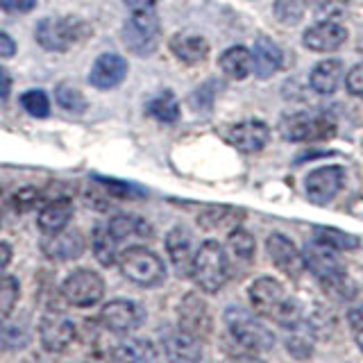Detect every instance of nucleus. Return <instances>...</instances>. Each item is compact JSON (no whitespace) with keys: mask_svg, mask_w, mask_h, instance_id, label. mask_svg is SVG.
<instances>
[{"mask_svg":"<svg viewBox=\"0 0 363 363\" xmlns=\"http://www.w3.org/2000/svg\"><path fill=\"white\" fill-rule=\"evenodd\" d=\"M250 306L259 318L293 329L302 323V304L275 277H259L247 289Z\"/></svg>","mask_w":363,"mask_h":363,"instance_id":"f257e3e1","label":"nucleus"},{"mask_svg":"<svg viewBox=\"0 0 363 363\" xmlns=\"http://www.w3.org/2000/svg\"><path fill=\"white\" fill-rule=\"evenodd\" d=\"M230 257H227V250L218 241H204L196 250L191 277L200 291L209 295L218 293L230 279Z\"/></svg>","mask_w":363,"mask_h":363,"instance_id":"f03ea898","label":"nucleus"},{"mask_svg":"<svg viewBox=\"0 0 363 363\" xmlns=\"http://www.w3.org/2000/svg\"><path fill=\"white\" fill-rule=\"evenodd\" d=\"M225 325L230 332L232 340L243 347L250 354H259V352H268L275 345V334L259 320V315L250 313L241 306H227L225 309Z\"/></svg>","mask_w":363,"mask_h":363,"instance_id":"7ed1b4c3","label":"nucleus"},{"mask_svg":"<svg viewBox=\"0 0 363 363\" xmlns=\"http://www.w3.org/2000/svg\"><path fill=\"white\" fill-rule=\"evenodd\" d=\"M304 255V268L323 284L327 293L347 291V266L340 259L338 250L327 247L323 243H309L302 250Z\"/></svg>","mask_w":363,"mask_h":363,"instance_id":"20e7f679","label":"nucleus"},{"mask_svg":"<svg viewBox=\"0 0 363 363\" xmlns=\"http://www.w3.org/2000/svg\"><path fill=\"white\" fill-rule=\"evenodd\" d=\"M118 268L125 279L136 286L152 289L166 279V264L157 252L145 245H130L118 255Z\"/></svg>","mask_w":363,"mask_h":363,"instance_id":"39448f33","label":"nucleus"},{"mask_svg":"<svg viewBox=\"0 0 363 363\" xmlns=\"http://www.w3.org/2000/svg\"><path fill=\"white\" fill-rule=\"evenodd\" d=\"M162 39V21L155 7L132 9L128 21L123 23V43L132 55L147 57L159 48Z\"/></svg>","mask_w":363,"mask_h":363,"instance_id":"423d86ee","label":"nucleus"},{"mask_svg":"<svg viewBox=\"0 0 363 363\" xmlns=\"http://www.w3.org/2000/svg\"><path fill=\"white\" fill-rule=\"evenodd\" d=\"M279 134L293 143L325 141L336 134V121L327 111H298L279 121Z\"/></svg>","mask_w":363,"mask_h":363,"instance_id":"0eeeda50","label":"nucleus"},{"mask_svg":"<svg viewBox=\"0 0 363 363\" xmlns=\"http://www.w3.org/2000/svg\"><path fill=\"white\" fill-rule=\"evenodd\" d=\"M86 26L75 16H48L37 23L34 39L43 50L50 52H66L82 39Z\"/></svg>","mask_w":363,"mask_h":363,"instance_id":"6e6552de","label":"nucleus"},{"mask_svg":"<svg viewBox=\"0 0 363 363\" xmlns=\"http://www.w3.org/2000/svg\"><path fill=\"white\" fill-rule=\"evenodd\" d=\"M60 293L68 304L89 309L105 298V279L91 268H77L62 281Z\"/></svg>","mask_w":363,"mask_h":363,"instance_id":"1a4fd4ad","label":"nucleus"},{"mask_svg":"<svg viewBox=\"0 0 363 363\" xmlns=\"http://www.w3.org/2000/svg\"><path fill=\"white\" fill-rule=\"evenodd\" d=\"M100 325L109 329L113 334H132L136 332L143 320H145V311L139 302L134 300H111L107 302L105 306L100 309V315H98Z\"/></svg>","mask_w":363,"mask_h":363,"instance_id":"9d476101","label":"nucleus"},{"mask_svg":"<svg viewBox=\"0 0 363 363\" xmlns=\"http://www.w3.org/2000/svg\"><path fill=\"white\" fill-rule=\"evenodd\" d=\"M343 182H345L343 166H320L306 175L304 193L313 204H327L343 189Z\"/></svg>","mask_w":363,"mask_h":363,"instance_id":"9b49d317","label":"nucleus"},{"mask_svg":"<svg viewBox=\"0 0 363 363\" xmlns=\"http://www.w3.org/2000/svg\"><path fill=\"white\" fill-rule=\"evenodd\" d=\"M77 338V327L71 318L62 313H45L39 320V340L45 352H64Z\"/></svg>","mask_w":363,"mask_h":363,"instance_id":"f8f14e48","label":"nucleus"},{"mask_svg":"<svg viewBox=\"0 0 363 363\" xmlns=\"http://www.w3.org/2000/svg\"><path fill=\"white\" fill-rule=\"evenodd\" d=\"M266 250H268V257L272 261L279 272H284L286 277L291 279H298L304 270V255L302 250L295 245L286 234H270L266 238Z\"/></svg>","mask_w":363,"mask_h":363,"instance_id":"ddd939ff","label":"nucleus"},{"mask_svg":"<svg viewBox=\"0 0 363 363\" xmlns=\"http://www.w3.org/2000/svg\"><path fill=\"white\" fill-rule=\"evenodd\" d=\"M177 318H179V327L184 332L198 336L200 340L213 332V315L209 311V304L196 293H189L182 298L177 306Z\"/></svg>","mask_w":363,"mask_h":363,"instance_id":"4468645a","label":"nucleus"},{"mask_svg":"<svg viewBox=\"0 0 363 363\" xmlns=\"http://www.w3.org/2000/svg\"><path fill=\"white\" fill-rule=\"evenodd\" d=\"M347 41V28L336 21H318L302 32L304 48L313 52H334Z\"/></svg>","mask_w":363,"mask_h":363,"instance_id":"2eb2a0df","label":"nucleus"},{"mask_svg":"<svg viewBox=\"0 0 363 363\" xmlns=\"http://www.w3.org/2000/svg\"><path fill=\"white\" fill-rule=\"evenodd\" d=\"M41 250L50 261H60V264H62V261H73V259L82 257L84 250H86V243H84L82 232L68 230V227H66L64 232L45 236L41 241Z\"/></svg>","mask_w":363,"mask_h":363,"instance_id":"dca6fc26","label":"nucleus"},{"mask_svg":"<svg viewBox=\"0 0 363 363\" xmlns=\"http://www.w3.org/2000/svg\"><path fill=\"white\" fill-rule=\"evenodd\" d=\"M125 77H128V60L116 52H102L91 66L89 82L96 89L107 91L123 84Z\"/></svg>","mask_w":363,"mask_h":363,"instance_id":"f3484780","label":"nucleus"},{"mask_svg":"<svg viewBox=\"0 0 363 363\" xmlns=\"http://www.w3.org/2000/svg\"><path fill=\"white\" fill-rule=\"evenodd\" d=\"M227 141L241 152H261L270 141V128L264 121H243L227 130Z\"/></svg>","mask_w":363,"mask_h":363,"instance_id":"a211bd4d","label":"nucleus"},{"mask_svg":"<svg viewBox=\"0 0 363 363\" xmlns=\"http://www.w3.org/2000/svg\"><path fill=\"white\" fill-rule=\"evenodd\" d=\"M166 252L170 257V264L179 272L182 277H191V268H193V241H191V232L186 227H173L166 236Z\"/></svg>","mask_w":363,"mask_h":363,"instance_id":"6ab92c4d","label":"nucleus"},{"mask_svg":"<svg viewBox=\"0 0 363 363\" xmlns=\"http://www.w3.org/2000/svg\"><path fill=\"white\" fill-rule=\"evenodd\" d=\"M170 52H173L182 64L186 66H198L207 62L209 57V41L196 32H177L170 39Z\"/></svg>","mask_w":363,"mask_h":363,"instance_id":"aec40b11","label":"nucleus"},{"mask_svg":"<svg viewBox=\"0 0 363 363\" xmlns=\"http://www.w3.org/2000/svg\"><path fill=\"white\" fill-rule=\"evenodd\" d=\"M250 52H252V73L259 79L272 77L281 68V64H284L281 48L272 39H268V37H259Z\"/></svg>","mask_w":363,"mask_h":363,"instance_id":"412c9836","label":"nucleus"},{"mask_svg":"<svg viewBox=\"0 0 363 363\" xmlns=\"http://www.w3.org/2000/svg\"><path fill=\"white\" fill-rule=\"evenodd\" d=\"M107 230L111 236L116 238L118 243L125 241H147L152 238V225L147 223L141 216H132V213H118L107 223Z\"/></svg>","mask_w":363,"mask_h":363,"instance_id":"4be33fe9","label":"nucleus"},{"mask_svg":"<svg viewBox=\"0 0 363 363\" xmlns=\"http://www.w3.org/2000/svg\"><path fill=\"white\" fill-rule=\"evenodd\" d=\"M73 218V202L68 198H55L50 202H45L39 211V230L50 236L57 232H64L68 223Z\"/></svg>","mask_w":363,"mask_h":363,"instance_id":"5701e85b","label":"nucleus"},{"mask_svg":"<svg viewBox=\"0 0 363 363\" xmlns=\"http://www.w3.org/2000/svg\"><path fill=\"white\" fill-rule=\"evenodd\" d=\"M164 352L170 361H200L202 359V345L200 338L193 336L184 329H175L164 336Z\"/></svg>","mask_w":363,"mask_h":363,"instance_id":"b1692460","label":"nucleus"},{"mask_svg":"<svg viewBox=\"0 0 363 363\" xmlns=\"http://www.w3.org/2000/svg\"><path fill=\"white\" fill-rule=\"evenodd\" d=\"M343 79V62L340 60H323L311 68L309 84L318 96H332Z\"/></svg>","mask_w":363,"mask_h":363,"instance_id":"393cba45","label":"nucleus"},{"mask_svg":"<svg viewBox=\"0 0 363 363\" xmlns=\"http://www.w3.org/2000/svg\"><path fill=\"white\" fill-rule=\"evenodd\" d=\"M245 218L243 209H234V207H207L198 216V225L204 232H232L234 227L241 225Z\"/></svg>","mask_w":363,"mask_h":363,"instance_id":"a878e982","label":"nucleus"},{"mask_svg":"<svg viewBox=\"0 0 363 363\" xmlns=\"http://www.w3.org/2000/svg\"><path fill=\"white\" fill-rule=\"evenodd\" d=\"M218 66L230 79H245L252 73V52L245 45H232L218 57Z\"/></svg>","mask_w":363,"mask_h":363,"instance_id":"bb28decb","label":"nucleus"},{"mask_svg":"<svg viewBox=\"0 0 363 363\" xmlns=\"http://www.w3.org/2000/svg\"><path fill=\"white\" fill-rule=\"evenodd\" d=\"M227 257L234 259L236 264H252L255 252H257V241L255 236L247 230H243L241 225L234 227L232 232H227Z\"/></svg>","mask_w":363,"mask_h":363,"instance_id":"cd10ccee","label":"nucleus"},{"mask_svg":"<svg viewBox=\"0 0 363 363\" xmlns=\"http://www.w3.org/2000/svg\"><path fill=\"white\" fill-rule=\"evenodd\" d=\"M91 250L102 266H113L118 261V241L111 236L107 225H96L91 230Z\"/></svg>","mask_w":363,"mask_h":363,"instance_id":"c85d7f7f","label":"nucleus"},{"mask_svg":"<svg viewBox=\"0 0 363 363\" xmlns=\"http://www.w3.org/2000/svg\"><path fill=\"white\" fill-rule=\"evenodd\" d=\"M111 357L121 361H152L157 359V347L145 338H125L111 350Z\"/></svg>","mask_w":363,"mask_h":363,"instance_id":"c756f323","label":"nucleus"},{"mask_svg":"<svg viewBox=\"0 0 363 363\" xmlns=\"http://www.w3.org/2000/svg\"><path fill=\"white\" fill-rule=\"evenodd\" d=\"M147 113L159 121V123H177L179 118V102L175 98L173 91H162L159 96H155L147 102Z\"/></svg>","mask_w":363,"mask_h":363,"instance_id":"7c9ffc66","label":"nucleus"},{"mask_svg":"<svg viewBox=\"0 0 363 363\" xmlns=\"http://www.w3.org/2000/svg\"><path fill=\"white\" fill-rule=\"evenodd\" d=\"M313 234L318 238V243L334 247L338 252H350V250L359 247V236H352L343 230H336V227H315Z\"/></svg>","mask_w":363,"mask_h":363,"instance_id":"2f4dec72","label":"nucleus"},{"mask_svg":"<svg viewBox=\"0 0 363 363\" xmlns=\"http://www.w3.org/2000/svg\"><path fill=\"white\" fill-rule=\"evenodd\" d=\"M21 298V286L16 277L3 275L0 277V323L7 320L14 311V306Z\"/></svg>","mask_w":363,"mask_h":363,"instance_id":"473e14b6","label":"nucleus"},{"mask_svg":"<svg viewBox=\"0 0 363 363\" xmlns=\"http://www.w3.org/2000/svg\"><path fill=\"white\" fill-rule=\"evenodd\" d=\"M55 96H57V102H60V107L71 111V113H82L89 107L84 94L77 86H73L71 82H64V84L57 86Z\"/></svg>","mask_w":363,"mask_h":363,"instance_id":"72a5a7b5","label":"nucleus"},{"mask_svg":"<svg viewBox=\"0 0 363 363\" xmlns=\"http://www.w3.org/2000/svg\"><path fill=\"white\" fill-rule=\"evenodd\" d=\"M304 0H275V5H272V14H275L277 23L281 26H298L304 16Z\"/></svg>","mask_w":363,"mask_h":363,"instance_id":"f704fd0d","label":"nucleus"},{"mask_svg":"<svg viewBox=\"0 0 363 363\" xmlns=\"http://www.w3.org/2000/svg\"><path fill=\"white\" fill-rule=\"evenodd\" d=\"M0 340H3L5 347H11V350H21L30 343V332L26 325H21L16 320H3L0 323Z\"/></svg>","mask_w":363,"mask_h":363,"instance_id":"c9c22d12","label":"nucleus"},{"mask_svg":"<svg viewBox=\"0 0 363 363\" xmlns=\"http://www.w3.org/2000/svg\"><path fill=\"white\" fill-rule=\"evenodd\" d=\"M21 107L34 118H45L50 113V100L41 89H30L21 96Z\"/></svg>","mask_w":363,"mask_h":363,"instance_id":"e433bc0d","label":"nucleus"},{"mask_svg":"<svg viewBox=\"0 0 363 363\" xmlns=\"http://www.w3.org/2000/svg\"><path fill=\"white\" fill-rule=\"evenodd\" d=\"M304 325L300 323L298 327H293L289 329V332H293V336L289 338V352L293 357H298V359H306V357H311V352H313V340L306 336V332L302 329Z\"/></svg>","mask_w":363,"mask_h":363,"instance_id":"4c0bfd02","label":"nucleus"},{"mask_svg":"<svg viewBox=\"0 0 363 363\" xmlns=\"http://www.w3.org/2000/svg\"><path fill=\"white\" fill-rule=\"evenodd\" d=\"M100 184L105 186L113 198H136V196H145V191L134 186V184H128V182H121V179H100Z\"/></svg>","mask_w":363,"mask_h":363,"instance_id":"58836bf2","label":"nucleus"},{"mask_svg":"<svg viewBox=\"0 0 363 363\" xmlns=\"http://www.w3.org/2000/svg\"><path fill=\"white\" fill-rule=\"evenodd\" d=\"M11 202H14V207L16 211H32V209H37L41 207V202H43V196H41V191L37 189H21L14 198H11Z\"/></svg>","mask_w":363,"mask_h":363,"instance_id":"ea45409f","label":"nucleus"},{"mask_svg":"<svg viewBox=\"0 0 363 363\" xmlns=\"http://www.w3.org/2000/svg\"><path fill=\"white\" fill-rule=\"evenodd\" d=\"M345 86L352 96H359L363 98V62L352 66L350 73H345Z\"/></svg>","mask_w":363,"mask_h":363,"instance_id":"a19ab883","label":"nucleus"},{"mask_svg":"<svg viewBox=\"0 0 363 363\" xmlns=\"http://www.w3.org/2000/svg\"><path fill=\"white\" fill-rule=\"evenodd\" d=\"M39 0H0V7L9 14H28L34 7H37Z\"/></svg>","mask_w":363,"mask_h":363,"instance_id":"79ce46f5","label":"nucleus"},{"mask_svg":"<svg viewBox=\"0 0 363 363\" xmlns=\"http://www.w3.org/2000/svg\"><path fill=\"white\" fill-rule=\"evenodd\" d=\"M347 323H350L352 329H354V332H361V329H363V302L354 304L347 311Z\"/></svg>","mask_w":363,"mask_h":363,"instance_id":"37998d69","label":"nucleus"},{"mask_svg":"<svg viewBox=\"0 0 363 363\" xmlns=\"http://www.w3.org/2000/svg\"><path fill=\"white\" fill-rule=\"evenodd\" d=\"M16 55V41L9 37L7 32H0V57H5V60H9V57Z\"/></svg>","mask_w":363,"mask_h":363,"instance_id":"c03bdc74","label":"nucleus"},{"mask_svg":"<svg viewBox=\"0 0 363 363\" xmlns=\"http://www.w3.org/2000/svg\"><path fill=\"white\" fill-rule=\"evenodd\" d=\"M11 257H14V250H11V245L9 243H0V277L5 275L7 272V268H9V264H11Z\"/></svg>","mask_w":363,"mask_h":363,"instance_id":"a18cd8bd","label":"nucleus"},{"mask_svg":"<svg viewBox=\"0 0 363 363\" xmlns=\"http://www.w3.org/2000/svg\"><path fill=\"white\" fill-rule=\"evenodd\" d=\"M11 94V75L5 66H0V100H7Z\"/></svg>","mask_w":363,"mask_h":363,"instance_id":"49530a36","label":"nucleus"},{"mask_svg":"<svg viewBox=\"0 0 363 363\" xmlns=\"http://www.w3.org/2000/svg\"><path fill=\"white\" fill-rule=\"evenodd\" d=\"M159 0H128V5L132 9H139V7H155Z\"/></svg>","mask_w":363,"mask_h":363,"instance_id":"de8ad7c7","label":"nucleus"},{"mask_svg":"<svg viewBox=\"0 0 363 363\" xmlns=\"http://www.w3.org/2000/svg\"><path fill=\"white\" fill-rule=\"evenodd\" d=\"M332 0H304V5H309V7H325V5H329Z\"/></svg>","mask_w":363,"mask_h":363,"instance_id":"09e8293b","label":"nucleus"},{"mask_svg":"<svg viewBox=\"0 0 363 363\" xmlns=\"http://www.w3.org/2000/svg\"><path fill=\"white\" fill-rule=\"evenodd\" d=\"M354 338H357V345H359L361 352H363V329H361V332H354Z\"/></svg>","mask_w":363,"mask_h":363,"instance_id":"8fccbe9b","label":"nucleus"},{"mask_svg":"<svg viewBox=\"0 0 363 363\" xmlns=\"http://www.w3.org/2000/svg\"><path fill=\"white\" fill-rule=\"evenodd\" d=\"M3 350H5V345H3V340H0V354H3Z\"/></svg>","mask_w":363,"mask_h":363,"instance_id":"3c124183","label":"nucleus"}]
</instances>
